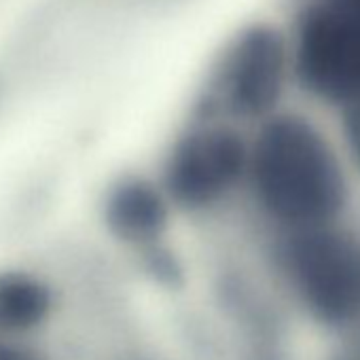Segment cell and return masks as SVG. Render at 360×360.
<instances>
[{"instance_id":"obj_8","label":"cell","mask_w":360,"mask_h":360,"mask_svg":"<svg viewBox=\"0 0 360 360\" xmlns=\"http://www.w3.org/2000/svg\"><path fill=\"white\" fill-rule=\"evenodd\" d=\"M343 125H345V136L349 142V148L360 165V104L343 108Z\"/></svg>"},{"instance_id":"obj_2","label":"cell","mask_w":360,"mask_h":360,"mask_svg":"<svg viewBox=\"0 0 360 360\" xmlns=\"http://www.w3.org/2000/svg\"><path fill=\"white\" fill-rule=\"evenodd\" d=\"M278 261L292 297L322 326L360 322V240L333 225L288 231Z\"/></svg>"},{"instance_id":"obj_10","label":"cell","mask_w":360,"mask_h":360,"mask_svg":"<svg viewBox=\"0 0 360 360\" xmlns=\"http://www.w3.org/2000/svg\"><path fill=\"white\" fill-rule=\"evenodd\" d=\"M345 360H360V358H345Z\"/></svg>"},{"instance_id":"obj_6","label":"cell","mask_w":360,"mask_h":360,"mask_svg":"<svg viewBox=\"0 0 360 360\" xmlns=\"http://www.w3.org/2000/svg\"><path fill=\"white\" fill-rule=\"evenodd\" d=\"M169 198L144 178H127L115 187L106 204L110 231L129 244H153L167 229Z\"/></svg>"},{"instance_id":"obj_9","label":"cell","mask_w":360,"mask_h":360,"mask_svg":"<svg viewBox=\"0 0 360 360\" xmlns=\"http://www.w3.org/2000/svg\"><path fill=\"white\" fill-rule=\"evenodd\" d=\"M0 360H43V358L28 347L0 341Z\"/></svg>"},{"instance_id":"obj_7","label":"cell","mask_w":360,"mask_h":360,"mask_svg":"<svg viewBox=\"0 0 360 360\" xmlns=\"http://www.w3.org/2000/svg\"><path fill=\"white\" fill-rule=\"evenodd\" d=\"M51 309L49 288L30 274H0V330L26 333L45 322Z\"/></svg>"},{"instance_id":"obj_3","label":"cell","mask_w":360,"mask_h":360,"mask_svg":"<svg viewBox=\"0 0 360 360\" xmlns=\"http://www.w3.org/2000/svg\"><path fill=\"white\" fill-rule=\"evenodd\" d=\"M292 70V45L269 24L242 30L219 60L198 104L202 121L217 117L267 119L282 98Z\"/></svg>"},{"instance_id":"obj_1","label":"cell","mask_w":360,"mask_h":360,"mask_svg":"<svg viewBox=\"0 0 360 360\" xmlns=\"http://www.w3.org/2000/svg\"><path fill=\"white\" fill-rule=\"evenodd\" d=\"M248 180L261 208L286 231L333 225L347 204L335 148L299 115L265 119L250 144Z\"/></svg>"},{"instance_id":"obj_5","label":"cell","mask_w":360,"mask_h":360,"mask_svg":"<svg viewBox=\"0 0 360 360\" xmlns=\"http://www.w3.org/2000/svg\"><path fill=\"white\" fill-rule=\"evenodd\" d=\"M250 144L231 125L200 121L172 146L163 165V191L183 210L223 202L248 176Z\"/></svg>"},{"instance_id":"obj_4","label":"cell","mask_w":360,"mask_h":360,"mask_svg":"<svg viewBox=\"0 0 360 360\" xmlns=\"http://www.w3.org/2000/svg\"><path fill=\"white\" fill-rule=\"evenodd\" d=\"M292 70L316 98L360 104V0H311L297 24Z\"/></svg>"}]
</instances>
